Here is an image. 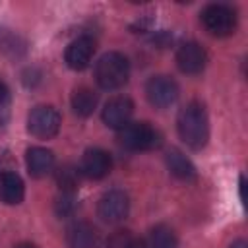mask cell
Listing matches in <instances>:
<instances>
[{
	"label": "cell",
	"instance_id": "3",
	"mask_svg": "<svg viewBox=\"0 0 248 248\" xmlns=\"http://www.w3.org/2000/svg\"><path fill=\"white\" fill-rule=\"evenodd\" d=\"M120 143L130 151H149L161 145V134L147 122H128L118 130Z\"/></svg>",
	"mask_w": 248,
	"mask_h": 248
},
{
	"label": "cell",
	"instance_id": "6",
	"mask_svg": "<svg viewBox=\"0 0 248 248\" xmlns=\"http://www.w3.org/2000/svg\"><path fill=\"white\" fill-rule=\"evenodd\" d=\"M128 211H130V200H128L126 192H122V190L105 192L97 203V215L105 223H110V225L124 221Z\"/></svg>",
	"mask_w": 248,
	"mask_h": 248
},
{
	"label": "cell",
	"instance_id": "10",
	"mask_svg": "<svg viewBox=\"0 0 248 248\" xmlns=\"http://www.w3.org/2000/svg\"><path fill=\"white\" fill-rule=\"evenodd\" d=\"M132 112H134V105L128 97H112L110 101H107L105 108H103V122L108 126V128H114V130H122L130 118H132Z\"/></svg>",
	"mask_w": 248,
	"mask_h": 248
},
{
	"label": "cell",
	"instance_id": "9",
	"mask_svg": "<svg viewBox=\"0 0 248 248\" xmlns=\"http://www.w3.org/2000/svg\"><path fill=\"white\" fill-rule=\"evenodd\" d=\"M176 64H178L180 72L194 76V74H200L205 68L207 54H205L202 45L190 41V43L180 45V48L176 50Z\"/></svg>",
	"mask_w": 248,
	"mask_h": 248
},
{
	"label": "cell",
	"instance_id": "4",
	"mask_svg": "<svg viewBox=\"0 0 248 248\" xmlns=\"http://www.w3.org/2000/svg\"><path fill=\"white\" fill-rule=\"evenodd\" d=\"M202 23L207 33L227 37L236 29V12L227 4H209L202 12Z\"/></svg>",
	"mask_w": 248,
	"mask_h": 248
},
{
	"label": "cell",
	"instance_id": "20",
	"mask_svg": "<svg viewBox=\"0 0 248 248\" xmlns=\"http://www.w3.org/2000/svg\"><path fill=\"white\" fill-rule=\"evenodd\" d=\"M107 248H145V242L132 231H116L110 234Z\"/></svg>",
	"mask_w": 248,
	"mask_h": 248
},
{
	"label": "cell",
	"instance_id": "21",
	"mask_svg": "<svg viewBox=\"0 0 248 248\" xmlns=\"http://www.w3.org/2000/svg\"><path fill=\"white\" fill-rule=\"evenodd\" d=\"M76 209V203H74V194L70 192H62V198L56 202V211L58 215H70L72 211Z\"/></svg>",
	"mask_w": 248,
	"mask_h": 248
},
{
	"label": "cell",
	"instance_id": "22",
	"mask_svg": "<svg viewBox=\"0 0 248 248\" xmlns=\"http://www.w3.org/2000/svg\"><path fill=\"white\" fill-rule=\"evenodd\" d=\"M8 101H10V91H8L6 83L0 79V108H6L8 107Z\"/></svg>",
	"mask_w": 248,
	"mask_h": 248
},
{
	"label": "cell",
	"instance_id": "16",
	"mask_svg": "<svg viewBox=\"0 0 248 248\" xmlns=\"http://www.w3.org/2000/svg\"><path fill=\"white\" fill-rule=\"evenodd\" d=\"M97 103H99V95L89 87H78L72 93V108L78 116L85 118L93 114V110L97 108Z\"/></svg>",
	"mask_w": 248,
	"mask_h": 248
},
{
	"label": "cell",
	"instance_id": "15",
	"mask_svg": "<svg viewBox=\"0 0 248 248\" xmlns=\"http://www.w3.org/2000/svg\"><path fill=\"white\" fill-rule=\"evenodd\" d=\"M167 167L170 170L172 176L180 178V180H194L196 178V167L192 165V161L178 149H170L167 153Z\"/></svg>",
	"mask_w": 248,
	"mask_h": 248
},
{
	"label": "cell",
	"instance_id": "24",
	"mask_svg": "<svg viewBox=\"0 0 248 248\" xmlns=\"http://www.w3.org/2000/svg\"><path fill=\"white\" fill-rule=\"evenodd\" d=\"M16 248H37L35 244H31V242H21V244H17Z\"/></svg>",
	"mask_w": 248,
	"mask_h": 248
},
{
	"label": "cell",
	"instance_id": "1",
	"mask_svg": "<svg viewBox=\"0 0 248 248\" xmlns=\"http://www.w3.org/2000/svg\"><path fill=\"white\" fill-rule=\"evenodd\" d=\"M176 128L180 140L190 149H202L209 140V120L203 105L192 101L184 108H180L176 118Z\"/></svg>",
	"mask_w": 248,
	"mask_h": 248
},
{
	"label": "cell",
	"instance_id": "18",
	"mask_svg": "<svg viewBox=\"0 0 248 248\" xmlns=\"http://www.w3.org/2000/svg\"><path fill=\"white\" fill-rule=\"evenodd\" d=\"M176 246H178V240L174 231L167 225H157L155 229H151L145 248H176Z\"/></svg>",
	"mask_w": 248,
	"mask_h": 248
},
{
	"label": "cell",
	"instance_id": "12",
	"mask_svg": "<svg viewBox=\"0 0 248 248\" xmlns=\"http://www.w3.org/2000/svg\"><path fill=\"white\" fill-rule=\"evenodd\" d=\"M68 248H99V232L87 221H74L66 229Z\"/></svg>",
	"mask_w": 248,
	"mask_h": 248
},
{
	"label": "cell",
	"instance_id": "23",
	"mask_svg": "<svg viewBox=\"0 0 248 248\" xmlns=\"http://www.w3.org/2000/svg\"><path fill=\"white\" fill-rule=\"evenodd\" d=\"M231 248H248V242H246L244 238H238V240H234V242L231 244Z\"/></svg>",
	"mask_w": 248,
	"mask_h": 248
},
{
	"label": "cell",
	"instance_id": "11",
	"mask_svg": "<svg viewBox=\"0 0 248 248\" xmlns=\"http://www.w3.org/2000/svg\"><path fill=\"white\" fill-rule=\"evenodd\" d=\"M110 167H112L110 155H108L105 149L93 147V149H87V151L83 153L79 170H81V174H85L87 178L101 180V178H105V176L110 172Z\"/></svg>",
	"mask_w": 248,
	"mask_h": 248
},
{
	"label": "cell",
	"instance_id": "5",
	"mask_svg": "<svg viewBox=\"0 0 248 248\" xmlns=\"http://www.w3.org/2000/svg\"><path fill=\"white\" fill-rule=\"evenodd\" d=\"M60 112L50 105L35 107L27 116V130L39 140H50L60 130Z\"/></svg>",
	"mask_w": 248,
	"mask_h": 248
},
{
	"label": "cell",
	"instance_id": "14",
	"mask_svg": "<svg viewBox=\"0 0 248 248\" xmlns=\"http://www.w3.org/2000/svg\"><path fill=\"white\" fill-rule=\"evenodd\" d=\"M25 198V186L19 174L6 170L0 174V200L8 205H17Z\"/></svg>",
	"mask_w": 248,
	"mask_h": 248
},
{
	"label": "cell",
	"instance_id": "13",
	"mask_svg": "<svg viewBox=\"0 0 248 248\" xmlns=\"http://www.w3.org/2000/svg\"><path fill=\"white\" fill-rule=\"evenodd\" d=\"M27 170L33 178H43L54 169V153L46 147H29L25 155Z\"/></svg>",
	"mask_w": 248,
	"mask_h": 248
},
{
	"label": "cell",
	"instance_id": "7",
	"mask_svg": "<svg viewBox=\"0 0 248 248\" xmlns=\"http://www.w3.org/2000/svg\"><path fill=\"white\" fill-rule=\"evenodd\" d=\"M147 101L157 108H167L178 99V85L169 76H153L145 83Z\"/></svg>",
	"mask_w": 248,
	"mask_h": 248
},
{
	"label": "cell",
	"instance_id": "19",
	"mask_svg": "<svg viewBox=\"0 0 248 248\" xmlns=\"http://www.w3.org/2000/svg\"><path fill=\"white\" fill-rule=\"evenodd\" d=\"M79 174H81V170L78 167H72V165L60 167V170L56 172V180H58L60 190L74 194L76 188H78V184H79Z\"/></svg>",
	"mask_w": 248,
	"mask_h": 248
},
{
	"label": "cell",
	"instance_id": "8",
	"mask_svg": "<svg viewBox=\"0 0 248 248\" xmlns=\"http://www.w3.org/2000/svg\"><path fill=\"white\" fill-rule=\"evenodd\" d=\"M93 54H95V41L87 35H81L68 45V48L64 52V60H66L68 68L79 72L89 66V62L93 60Z\"/></svg>",
	"mask_w": 248,
	"mask_h": 248
},
{
	"label": "cell",
	"instance_id": "17",
	"mask_svg": "<svg viewBox=\"0 0 248 248\" xmlns=\"http://www.w3.org/2000/svg\"><path fill=\"white\" fill-rule=\"evenodd\" d=\"M25 50H27V43L17 33L0 27V52H4L10 58H19L25 54Z\"/></svg>",
	"mask_w": 248,
	"mask_h": 248
},
{
	"label": "cell",
	"instance_id": "2",
	"mask_svg": "<svg viewBox=\"0 0 248 248\" xmlns=\"http://www.w3.org/2000/svg\"><path fill=\"white\" fill-rule=\"evenodd\" d=\"M130 78V62L122 52H107L95 64V79L99 87L114 91L126 85Z\"/></svg>",
	"mask_w": 248,
	"mask_h": 248
}]
</instances>
